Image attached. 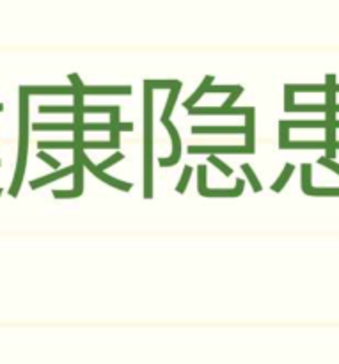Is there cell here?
Wrapping results in <instances>:
<instances>
[{"label": "cell", "instance_id": "9a60e30c", "mask_svg": "<svg viewBox=\"0 0 339 364\" xmlns=\"http://www.w3.org/2000/svg\"><path fill=\"white\" fill-rule=\"evenodd\" d=\"M213 80H215V78H213L212 75H208V77H206L205 80H203V84L199 85V89H198V91H195L194 95H192L190 98H188L187 102L183 103V107H185V109H187V110H190L192 107H195V103H198V100H201V96L205 95V92H208L210 85L213 84Z\"/></svg>", "mask_w": 339, "mask_h": 364}, {"label": "cell", "instance_id": "d590c367", "mask_svg": "<svg viewBox=\"0 0 339 364\" xmlns=\"http://www.w3.org/2000/svg\"><path fill=\"white\" fill-rule=\"evenodd\" d=\"M198 176H199L198 191L203 192L206 188V167L205 166H199L198 167Z\"/></svg>", "mask_w": 339, "mask_h": 364}, {"label": "cell", "instance_id": "ee69618b", "mask_svg": "<svg viewBox=\"0 0 339 364\" xmlns=\"http://www.w3.org/2000/svg\"><path fill=\"white\" fill-rule=\"evenodd\" d=\"M0 194H2V191H0Z\"/></svg>", "mask_w": 339, "mask_h": 364}, {"label": "cell", "instance_id": "ba28073f", "mask_svg": "<svg viewBox=\"0 0 339 364\" xmlns=\"http://www.w3.org/2000/svg\"><path fill=\"white\" fill-rule=\"evenodd\" d=\"M244 187H245V181L244 180H237V185L235 188H205L203 192H199L201 196L205 198H240L244 194Z\"/></svg>", "mask_w": 339, "mask_h": 364}, {"label": "cell", "instance_id": "8d00e7d4", "mask_svg": "<svg viewBox=\"0 0 339 364\" xmlns=\"http://www.w3.org/2000/svg\"><path fill=\"white\" fill-rule=\"evenodd\" d=\"M327 102H325V105L329 107V109H334V107L338 105L336 103V91H334V89H327Z\"/></svg>", "mask_w": 339, "mask_h": 364}, {"label": "cell", "instance_id": "b9f144b4", "mask_svg": "<svg viewBox=\"0 0 339 364\" xmlns=\"http://www.w3.org/2000/svg\"><path fill=\"white\" fill-rule=\"evenodd\" d=\"M333 127H334V128H339V119H336V123H334Z\"/></svg>", "mask_w": 339, "mask_h": 364}, {"label": "cell", "instance_id": "e0dca14e", "mask_svg": "<svg viewBox=\"0 0 339 364\" xmlns=\"http://www.w3.org/2000/svg\"><path fill=\"white\" fill-rule=\"evenodd\" d=\"M181 91V82L178 85H174L173 89H171V95H169V100H167L166 103V109H163V114H162V123L166 124L167 121H169L171 114H173L174 110V105H176V100H178V95H180Z\"/></svg>", "mask_w": 339, "mask_h": 364}, {"label": "cell", "instance_id": "7bdbcfd3", "mask_svg": "<svg viewBox=\"0 0 339 364\" xmlns=\"http://www.w3.org/2000/svg\"><path fill=\"white\" fill-rule=\"evenodd\" d=\"M334 112H339V103H338L336 107H334Z\"/></svg>", "mask_w": 339, "mask_h": 364}, {"label": "cell", "instance_id": "7402d4cb", "mask_svg": "<svg viewBox=\"0 0 339 364\" xmlns=\"http://www.w3.org/2000/svg\"><path fill=\"white\" fill-rule=\"evenodd\" d=\"M75 105L68 107V105H43L39 107V112L43 114H75Z\"/></svg>", "mask_w": 339, "mask_h": 364}, {"label": "cell", "instance_id": "83f0119b", "mask_svg": "<svg viewBox=\"0 0 339 364\" xmlns=\"http://www.w3.org/2000/svg\"><path fill=\"white\" fill-rule=\"evenodd\" d=\"M82 132H112L110 123H82Z\"/></svg>", "mask_w": 339, "mask_h": 364}, {"label": "cell", "instance_id": "6da1fadb", "mask_svg": "<svg viewBox=\"0 0 339 364\" xmlns=\"http://www.w3.org/2000/svg\"><path fill=\"white\" fill-rule=\"evenodd\" d=\"M144 198L153 196V89L144 82Z\"/></svg>", "mask_w": 339, "mask_h": 364}, {"label": "cell", "instance_id": "9c48e42d", "mask_svg": "<svg viewBox=\"0 0 339 364\" xmlns=\"http://www.w3.org/2000/svg\"><path fill=\"white\" fill-rule=\"evenodd\" d=\"M28 95H75L71 85H25Z\"/></svg>", "mask_w": 339, "mask_h": 364}, {"label": "cell", "instance_id": "f546056e", "mask_svg": "<svg viewBox=\"0 0 339 364\" xmlns=\"http://www.w3.org/2000/svg\"><path fill=\"white\" fill-rule=\"evenodd\" d=\"M208 162L213 164V166H215L217 169L220 171V173L226 174V176H231V174H233V169H231V167L227 166V164H224L220 159H217L215 155H210V156H208Z\"/></svg>", "mask_w": 339, "mask_h": 364}, {"label": "cell", "instance_id": "e575fe53", "mask_svg": "<svg viewBox=\"0 0 339 364\" xmlns=\"http://www.w3.org/2000/svg\"><path fill=\"white\" fill-rule=\"evenodd\" d=\"M318 164H320V166L327 167V169H330V171H333V173L339 174V164L334 162V160H329V159H327V156H322V159L318 160Z\"/></svg>", "mask_w": 339, "mask_h": 364}, {"label": "cell", "instance_id": "d4e9b609", "mask_svg": "<svg viewBox=\"0 0 339 364\" xmlns=\"http://www.w3.org/2000/svg\"><path fill=\"white\" fill-rule=\"evenodd\" d=\"M242 171H244L245 176H247L249 183L252 185V191H254V192H262V183H259L258 176H256V174H254L252 167L249 166V164H244V166H242Z\"/></svg>", "mask_w": 339, "mask_h": 364}, {"label": "cell", "instance_id": "8992f818", "mask_svg": "<svg viewBox=\"0 0 339 364\" xmlns=\"http://www.w3.org/2000/svg\"><path fill=\"white\" fill-rule=\"evenodd\" d=\"M166 128L169 130L171 139H173V155L169 159H160V166L162 167H173L180 162V156H181V141H180V134L178 130L174 128V124L171 121H167Z\"/></svg>", "mask_w": 339, "mask_h": 364}, {"label": "cell", "instance_id": "277c9868", "mask_svg": "<svg viewBox=\"0 0 339 364\" xmlns=\"http://www.w3.org/2000/svg\"><path fill=\"white\" fill-rule=\"evenodd\" d=\"M190 155H217V153H231V155H252L254 149L247 148V146H190L188 148Z\"/></svg>", "mask_w": 339, "mask_h": 364}, {"label": "cell", "instance_id": "ab89813d", "mask_svg": "<svg viewBox=\"0 0 339 364\" xmlns=\"http://www.w3.org/2000/svg\"><path fill=\"white\" fill-rule=\"evenodd\" d=\"M334 148H336V151H338V149H339V141H336V142H334Z\"/></svg>", "mask_w": 339, "mask_h": 364}, {"label": "cell", "instance_id": "5b68a950", "mask_svg": "<svg viewBox=\"0 0 339 364\" xmlns=\"http://www.w3.org/2000/svg\"><path fill=\"white\" fill-rule=\"evenodd\" d=\"M82 162H84L85 169L91 171V173L95 174L96 178H99V180H102V181H105V183L110 185V187L117 188V191H124V192L131 191V183H128V181H121V180H117V178H112V176H109V174H105V173H103V171H99L98 167H96L95 164H92L91 160H89L85 155L82 156Z\"/></svg>", "mask_w": 339, "mask_h": 364}, {"label": "cell", "instance_id": "3957f363", "mask_svg": "<svg viewBox=\"0 0 339 364\" xmlns=\"http://www.w3.org/2000/svg\"><path fill=\"white\" fill-rule=\"evenodd\" d=\"M252 107H192L190 116H245Z\"/></svg>", "mask_w": 339, "mask_h": 364}, {"label": "cell", "instance_id": "60d3db41", "mask_svg": "<svg viewBox=\"0 0 339 364\" xmlns=\"http://www.w3.org/2000/svg\"><path fill=\"white\" fill-rule=\"evenodd\" d=\"M334 91H336V95H338V92H339V84L334 85Z\"/></svg>", "mask_w": 339, "mask_h": 364}, {"label": "cell", "instance_id": "603a6c76", "mask_svg": "<svg viewBox=\"0 0 339 364\" xmlns=\"http://www.w3.org/2000/svg\"><path fill=\"white\" fill-rule=\"evenodd\" d=\"M313 167L311 164H302V192L308 194L309 188H313L311 178H313Z\"/></svg>", "mask_w": 339, "mask_h": 364}, {"label": "cell", "instance_id": "7a4b0ae2", "mask_svg": "<svg viewBox=\"0 0 339 364\" xmlns=\"http://www.w3.org/2000/svg\"><path fill=\"white\" fill-rule=\"evenodd\" d=\"M28 92L25 89V85L20 87V155H18V166H16V174H14L13 185L9 188V194L13 198H16L18 192H20L21 180H23V171L25 164H27V148H28Z\"/></svg>", "mask_w": 339, "mask_h": 364}, {"label": "cell", "instance_id": "ffe728a7", "mask_svg": "<svg viewBox=\"0 0 339 364\" xmlns=\"http://www.w3.org/2000/svg\"><path fill=\"white\" fill-rule=\"evenodd\" d=\"M294 169H295V167L291 166V164H286V166H284L283 174H281V176L277 178L276 185H274V187H272L274 192H281L284 187H286L288 180H290V176H291V174H294Z\"/></svg>", "mask_w": 339, "mask_h": 364}, {"label": "cell", "instance_id": "d6986e66", "mask_svg": "<svg viewBox=\"0 0 339 364\" xmlns=\"http://www.w3.org/2000/svg\"><path fill=\"white\" fill-rule=\"evenodd\" d=\"M291 92H327V84H320V85H313V84H295V85H286Z\"/></svg>", "mask_w": 339, "mask_h": 364}, {"label": "cell", "instance_id": "f1b7e54d", "mask_svg": "<svg viewBox=\"0 0 339 364\" xmlns=\"http://www.w3.org/2000/svg\"><path fill=\"white\" fill-rule=\"evenodd\" d=\"M146 84L151 89H173L174 85L180 84V80H146Z\"/></svg>", "mask_w": 339, "mask_h": 364}, {"label": "cell", "instance_id": "7c38bea8", "mask_svg": "<svg viewBox=\"0 0 339 364\" xmlns=\"http://www.w3.org/2000/svg\"><path fill=\"white\" fill-rule=\"evenodd\" d=\"M281 149H329L330 146L327 144V141L316 142V141H290L286 144L279 146Z\"/></svg>", "mask_w": 339, "mask_h": 364}, {"label": "cell", "instance_id": "5bb4252c", "mask_svg": "<svg viewBox=\"0 0 339 364\" xmlns=\"http://www.w3.org/2000/svg\"><path fill=\"white\" fill-rule=\"evenodd\" d=\"M32 130L36 132H50V130H55V132H73L77 130L75 123H34L32 124Z\"/></svg>", "mask_w": 339, "mask_h": 364}, {"label": "cell", "instance_id": "52a82bcc", "mask_svg": "<svg viewBox=\"0 0 339 364\" xmlns=\"http://www.w3.org/2000/svg\"><path fill=\"white\" fill-rule=\"evenodd\" d=\"M84 95H131L130 85H84Z\"/></svg>", "mask_w": 339, "mask_h": 364}, {"label": "cell", "instance_id": "836d02e7", "mask_svg": "<svg viewBox=\"0 0 339 364\" xmlns=\"http://www.w3.org/2000/svg\"><path fill=\"white\" fill-rule=\"evenodd\" d=\"M38 159H39V160H45V162H46V164H50V166H52L53 169H59V167H60L59 160L52 159V156H50L48 153H45V151H43V149H39V153H38Z\"/></svg>", "mask_w": 339, "mask_h": 364}, {"label": "cell", "instance_id": "4dcf8cb0", "mask_svg": "<svg viewBox=\"0 0 339 364\" xmlns=\"http://www.w3.org/2000/svg\"><path fill=\"white\" fill-rule=\"evenodd\" d=\"M190 176H192V167L187 166V167H185V169H183V174H181V180H180V183H178L176 192H180V194H183V192L187 191L188 180H190Z\"/></svg>", "mask_w": 339, "mask_h": 364}, {"label": "cell", "instance_id": "74e56055", "mask_svg": "<svg viewBox=\"0 0 339 364\" xmlns=\"http://www.w3.org/2000/svg\"><path fill=\"white\" fill-rule=\"evenodd\" d=\"M242 92H244V87H242L240 91H237V92H233V95H230V98L226 100V103H224V107H227V109H231V107H233V103L237 102L238 98H240Z\"/></svg>", "mask_w": 339, "mask_h": 364}, {"label": "cell", "instance_id": "44dd1931", "mask_svg": "<svg viewBox=\"0 0 339 364\" xmlns=\"http://www.w3.org/2000/svg\"><path fill=\"white\" fill-rule=\"evenodd\" d=\"M117 107L119 105H91V107H87V105H84V102H80L82 114H103V112L112 114Z\"/></svg>", "mask_w": 339, "mask_h": 364}, {"label": "cell", "instance_id": "4316f807", "mask_svg": "<svg viewBox=\"0 0 339 364\" xmlns=\"http://www.w3.org/2000/svg\"><path fill=\"white\" fill-rule=\"evenodd\" d=\"M82 148L84 149H116L112 142L107 141H84L82 142Z\"/></svg>", "mask_w": 339, "mask_h": 364}, {"label": "cell", "instance_id": "30bf717a", "mask_svg": "<svg viewBox=\"0 0 339 364\" xmlns=\"http://www.w3.org/2000/svg\"><path fill=\"white\" fill-rule=\"evenodd\" d=\"M68 174H75V167H66V169H60V171H55V173L48 174V176H43V178H38V180H32L31 181V188H39V187H45V185L52 183V181L55 180H60V178L68 176Z\"/></svg>", "mask_w": 339, "mask_h": 364}, {"label": "cell", "instance_id": "8fae6325", "mask_svg": "<svg viewBox=\"0 0 339 364\" xmlns=\"http://www.w3.org/2000/svg\"><path fill=\"white\" fill-rule=\"evenodd\" d=\"M192 134H245V127H192Z\"/></svg>", "mask_w": 339, "mask_h": 364}, {"label": "cell", "instance_id": "cb8c5ba5", "mask_svg": "<svg viewBox=\"0 0 339 364\" xmlns=\"http://www.w3.org/2000/svg\"><path fill=\"white\" fill-rule=\"evenodd\" d=\"M308 196H315V198H339V188H309Z\"/></svg>", "mask_w": 339, "mask_h": 364}, {"label": "cell", "instance_id": "1f68e13d", "mask_svg": "<svg viewBox=\"0 0 339 364\" xmlns=\"http://www.w3.org/2000/svg\"><path fill=\"white\" fill-rule=\"evenodd\" d=\"M242 89V85H210V89H208V92H230V95H233V92H237V91H240Z\"/></svg>", "mask_w": 339, "mask_h": 364}, {"label": "cell", "instance_id": "ac0fdd59", "mask_svg": "<svg viewBox=\"0 0 339 364\" xmlns=\"http://www.w3.org/2000/svg\"><path fill=\"white\" fill-rule=\"evenodd\" d=\"M284 110L286 112H325L329 110V107L325 105V103H313V105H297V103H294V105L290 107H284Z\"/></svg>", "mask_w": 339, "mask_h": 364}, {"label": "cell", "instance_id": "f35d334b", "mask_svg": "<svg viewBox=\"0 0 339 364\" xmlns=\"http://www.w3.org/2000/svg\"><path fill=\"white\" fill-rule=\"evenodd\" d=\"M117 132H131L134 130V123H119L116 128Z\"/></svg>", "mask_w": 339, "mask_h": 364}, {"label": "cell", "instance_id": "4fadbf2b", "mask_svg": "<svg viewBox=\"0 0 339 364\" xmlns=\"http://www.w3.org/2000/svg\"><path fill=\"white\" fill-rule=\"evenodd\" d=\"M281 127H286L288 130L290 128H325L329 127L327 119H311V121H304V119H297V121H281Z\"/></svg>", "mask_w": 339, "mask_h": 364}, {"label": "cell", "instance_id": "484cf974", "mask_svg": "<svg viewBox=\"0 0 339 364\" xmlns=\"http://www.w3.org/2000/svg\"><path fill=\"white\" fill-rule=\"evenodd\" d=\"M39 149H46V148H59V149H75L77 144L75 141H63V142H45V141H39L38 142Z\"/></svg>", "mask_w": 339, "mask_h": 364}, {"label": "cell", "instance_id": "2e32d148", "mask_svg": "<svg viewBox=\"0 0 339 364\" xmlns=\"http://www.w3.org/2000/svg\"><path fill=\"white\" fill-rule=\"evenodd\" d=\"M254 107L245 114V135H247V141H245V146L256 151V146H254Z\"/></svg>", "mask_w": 339, "mask_h": 364}, {"label": "cell", "instance_id": "d6a6232c", "mask_svg": "<svg viewBox=\"0 0 339 364\" xmlns=\"http://www.w3.org/2000/svg\"><path fill=\"white\" fill-rule=\"evenodd\" d=\"M123 159H124V155H123V153H119V151H117V153H114V155L110 156V159H107L105 162H103V164H99V166H96V167H98L99 171H103V169H109V167H112L114 164L121 162V160H123Z\"/></svg>", "mask_w": 339, "mask_h": 364}]
</instances>
